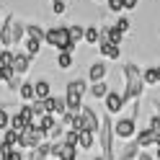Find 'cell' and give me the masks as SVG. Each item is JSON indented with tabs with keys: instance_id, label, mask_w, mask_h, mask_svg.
Here are the masks:
<instances>
[{
	"instance_id": "obj_16",
	"label": "cell",
	"mask_w": 160,
	"mask_h": 160,
	"mask_svg": "<svg viewBox=\"0 0 160 160\" xmlns=\"http://www.w3.org/2000/svg\"><path fill=\"white\" fill-rule=\"evenodd\" d=\"M103 36L108 39V42H114V44H122V36H124V31L119 26H108L106 31H103Z\"/></svg>"
},
{
	"instance_id": "obj_5",
	"label": "cell",
	"mask_w": 160,
	"mask_h": 160,
	"mask_svg": "<svg viewBox=\"0 0 160 160\" xmlns=\"http://www.w3.org/2000/svg\"><path fill=\"white\" fill-rule=\"evenodd\" d=\"M47 132L44 129H39L36 124H28L23 132H21V145L18 147H28V150H36L39 145H42V137H44Z\"/></svg>"
},
{
	"instance_id": "obj_22",
	"label": "cell",
	"mask_w": 160,
	"mask_h": 160,
	"mask_svg": "<svg viewBox=\"0 0 160 160\" xmlns=\"http://www.w3.org/2000/svg\"><path fill=\"white\" fill-rule=\"evenodd\" d=\"M137 152H139V142L134 139V142H129V145H127V150H124L122 160H134V158H137Z\"/></svg>"
},
{
	"instance_id": "obj_33",
	"label": "cell",
	"mask_w": 160,
	"mask_h": 160,
	"mask_svg": "<svg viewBox=\"0 0 160 160\" xmlns=\"http://www.w3.org/2000/svg\"><path fill=\"white\" fill-rule=\"evenodd\" d=\"M108 3V8H111L114 13H119V11H124V0H106Z\"/></svg>"
},
{
	"instance_id": "obj_36",
	"label": "cell",
	"mask_w": 160,
	"mask_h": 160,
	"mask_svg": "<svg viewBox=\"0 0 160 160\" xmlns=\"http://www.w3.org/2000/svg\"><path fill=\"white\" fill-rule=\"evenodd\" d=\"M3 160H23V158H21V152H18V150H11L8 155H3Z\"/></svg>"
},
{
	"instance_id": "obj_40",
	"label": "cell",
	"mask_w": 160,
	"mask_h": 160,
	"mask_svg": "<svg viewBox=\"0 0 160 160\" xmlns=\"http://www.w3.org/2000/svg\"><path fill=\"white\" fill-rule=\"evenodd\" d=\"M139 160H152V158H150L147 152H142V155H139Z\"/></svg>"
},
{
	"instance_id": "obj_46",
	"label": "cell",
	"mask_w": 160,
	"mask_h": 160,
	"mask_svg": "<svg viewBox=\"0 0 160 160\" xmlns=\"http://www.w3.org/2000/svg\"><path fill=\"white\" fill-rule=\"evenodd\" d=\"M0 57H3V49H0Z\"/></svg>"
},
{
	"instance_id": "obj_1",
	"label": "cell",
	"mask_w": 160,
	"mask_h": 160,
	"mask_svg": "<svg viewBox=\"0 0 160 160\" xmlns=\"http://www.w3.org/2000/svg\"><path fill=\"white\" fill-rule=\"evenodd\" d=\"M145 88V75L139 72L134 62L124 65V101H137Z\"/></svg>"
},
{
	"instance_id": "obj_31",
	"label": "cell",
	"mask_w": 160,
	"mask_h": 160,
	"mask_svg": "<svg viewBox=\"0 0 160 160\" xmlns=\"http://www.w3.org/2000/svg\"><path fill=\"white\" fill-rule=\"evenodd\" d=\"M8 127H11V114L5 108H0V129H8Z\"/></svg>"
},
{
	"instance_id": "obj_38",
	"label": "cell",
	"mask_w": 160,
	"mask_h": 160,
	"mask_svg": "<svg viewBox=\"0 0 160 160\" xmlns=\"http://www.w3.org/2000/svg\"><path fill=\"white\" fill-rule=\"evenodd\" d=\"M124 8H127V11H134V8H137V0H124Z\"/></svg>"
},
{
	"instance_id": "obj_44",
	"label": "cell",
	"mask_w": 160,
	"mask_h": 160,
	"mask_svg": "<svg viewBox=\"0 0 160 160\" xmlns=\"http://www.w3.org/2000/svg\"><path fill=\"white\" fill-rule=\"evenodd\" d=\"M158 114H160V103H158Z\"/></svg>"
},
{
	"instance_id": "obj_45",
	"label": "cell",
	"mask_w": 160,
	"mask_h": 160,
	"mask_svg": "<svg viewBox=\"0 0 160 160\" xmlns=\"http://www.w3.org/2000/svg\"><path fill=\"white\" fill-rule=\"evenodd\" d=\"M96 160H106V158H96Z\"/></svg>"
},
{
	"instance_id": "obj_20",
	"label": "cell",
	"mask_w": 160,
	"mask_h": 160,
	"mask_svg": "<svg viewBox=\"0 0 160 160\" xmlns=\"http://www.w3.org/2000/svg\"><path fill=\"white\" fill-rule=\"evenodd\" d=\"M34 85H36V98H49L52 96V88H49L47 80H39V83H34Z\"/></svg>"
},
{
	"instance_id": "obj_9",
	"label": "cell",
	"mask_w": 160,
	"mask_h": 160,
	"mask_svg": "<svg viewBox=\"0 0 160 160\" xmlns=\"http://www.w3.org/2000/svg\"><path fill=\"white\" fill-rule=\"evenodd\" d=\"M124 93H114V91H108L106 96V108H108V114H116V111H122L124 108Z\"/></svg>"
},
{
	"instance_id": "obj_2",
	"label": "cell",
	"mask_w": 160,
	"mask_h": 160,
	"mask_svg": "<svg viewBox=\"0 0 160 160\" xmlns=\"http://www.w3.org/2000/svg\"><path fill=\"white\" fill-rule=\"evenodd\" d=\"M44 42L52 44L54 49H59V52H72L75 49V42L72 36H70V28H49V31L44 34Z\"/></svg>"
},
{
	"instance_id": "obj_35",
	"label": "cell",
	"mask_w": 160,
	"mask_h": 160,
	"mask_svg": "<svg viewBox=\"0 0 160 160\" xmlns=\"http://www.w3.org/2000/svg\"><path fill=\"white\" fill-rule=\"evenodd\" d=\"M47 134H49V137H52V139H57L59 134H62V127H59V124H54V127H52V129H49V132H47Z\"/></svg>"
},
{
	"instance_id": "obj_39",
	"label": "cell",
	"mask_w": 160,
	"mask_h": 160,
	"mask_svg": "<svg viewBox=\"0 0 160 160\" xmlns=\"http://www.w3.org/2000/svg\"><path fill=\"white\" fill-rule=\"evenodd\" d=\"M0 80H5V67L0 65Z\"/></svg>"
},
{
	"instance_id": "obj_42",
	"label": "cell",
	"mask_w": 160,
	"mask_h": 160,
	"mask_svg": "<svg viewBox=\"0 0 160 160\" xmlns=\"http://www.w3.org/2000/svg\"><path fill=\"white\" fill-rule=\"evenodd\" d=\"M158 160H160V147H158Z\"/></svg>"
},
{
	"instance_id": "obj_27",
	"label": "cell",
	"mask_w": 160,
	"mask_h": 160,
	"mask_svg": "<svg viewBox=\"0 0 160 160\" xmlns=\"http://www.w3.org/2000/svg\"><path fill=\"white\" fill-rule=\"evenodd\" d=\"M21 114H23V119H26L28 124H36V111H34V106H23Z\"/></svg>"
},
{
	"instance_id": "obj_26",
	"label": "cell",
	"mask_w": 160,
	"mask_h": 160,
	"mask_svg": "<svg viewBox=\"0 0 160 160\" xmlns=\"http://www.w3.org/2000/svg\"><path fill=\"white\" fill-rule=\"evenodd\" d=\"M70 36H72V42L78 44L80 39H85V28H83V26H78V23H75V26H70Z\"/></svg>"
},
{
	"instance_id": "obj_37",
	"label": "cell",
	"mask_w": 160,
	"mask_h": 160,
	"mask_svg": "<svg viewBox=\"0 0 160 160\" xmlns=\"http://www.w3.org/2000/svg\"><path fill=\"white\" fill-rule=\"evenodd\" d=\"M52 8H54V13L59 16V13H65V8H67V5H65V0H59V3H52Z\"/></svg>"
},
{
	"instance_id": "obj_13",
	"label": "cell",
	"mask_w": 160,
	"mask_h": 160,
	"mask_svg": "<svg viewBox=\"0 0 160 160\" xmlns=\"http://www.w3.org/2000/svg\"><path fill=\"white\" fill-rule=\"evenodd\" d=\"M18 93H21L23 101H34V98H36V85H34V83H21Z\"/></svg>"
},
{
	"instance_id": "obj_24",
	"label": "cell",
	"mask_w": 160,
	"mask_h": 160,
	"mask_svg": "<svg viewBox=\"0 0 160 160\" xmlns=\"http://www.w3.org/2000/svg\"><path fill=\"white\" fill-rule=\"evenodd\" d=\"M42 42H44V39L28 36V42H26V49H28V54H39V49H42Z\"/></svg>"
},
{
	"instance_id": "obj_23",
	"label": "cell",
	"mask_w": 160,
	"mask_h": 160,
	"mask_svg": "<svg viewBox=\"0 0 160 160\" xmlns=\"http://www.w3.org/2000/svg\"><path fill=\"white\" fill-rule=\"evenodd\" d=\"M36 127H39V129H44V132H49V129L54 127V114H49V111H47L42 119H39V124H36Z\"/></svg>"
},
{
	"instance_id": "obj_14",
	"label": "cell",
	"mask_w": 160,
	"mask_h": 160,
	"mask_svg": "<svg viewBox=\"0 0 160 160\" xmlns=\"http://www.w3.org/2000/svg\"><path fill=\"white\" fill-rule=\"evenodd\" d=\"M59 160H75V145H67V142H59Z\"/></svg>"
},
{
	"instance_id": "obj_28",
	"label": "cell",
	"mask_w": 160,
	"mask_h": 160,
	"mask_svg": "<svg viewBox=\"0 0 160 160\" xmlns=\"http://www.w3.org/2000/svg\"><path fill=\"white\" fill-rule=\"evenodd\" d=\"M145 83L147 85H158V67H150L145 72Z\"/></svg>"
},
{
	"instance_id": "obj_25",
	"label": "cell",
	"mask_w": 160,
	"mask_h": 160,
	"mask_svg": "<svg viewBox=\"0 0 160 160\" xmlns=\"http://www.w3.org/2000/svg\"><path fill=\"white\" fill-rule=\"evenodd\" d=\"M85 42H88V44L101 42V34H98V28H96V26H88V28H85Z\"/></svg>"
},
{
	"instance_id": "obj_19",
	"label": "cell",
	"mask_w": 160,
	"mask_h": 160,
	"mask_svg": "<svg viewBox=\"0 0 160 160\" xmlns=\"http://www.w3.org/2000/svg\"><path fill=\"white\" fill-rule=\"evenodd\" d=\"M57 67H59V70H70V67H72V52H59Z\"/></svg>"
},
{
	"instance_id": "obj_17",
	"label": "cell",
	"mask_w": 160,
	"mask_h": 160,
	"mask_svg": "<svg viewBox=\"0 0 160 160\" xmlns=\"http://www.w3.org/2000/svg\"><path fill=\"white\" fill-rule=\"evenodd\" d=\"M91 96H93V98H106V96H108V85L103 83V80L93 83V85H91Z\"/></svg>"
},
{
	"instance_id": "obj_47",
	"label": "cell",
	"mask_w": 160,
	"mask_h": 160,
	"mask_svg": "<svg viewBox=\"0 0 160 160\" xmlns=\"http://www.w3.org/2000/svg\"><path fill=\"white\" fill-rule=\"evenodd\" d=\"M52 3H59V0H52Z\"/></svg>"
},
{
	"instance_id": "obj_43",
	"label": "cell",
	"mask_w": 160,
	"mask_h": 160,
	"mask_svg": "<svg viewBox=\"0 0 160 160\" xmlns=\"http://www.w3.org/2000/svg\"><path fill=\"white\" fill-rule=\"evenodd\" d=\"M158 147H160V137H158Z\"/></svg>"
},
{
	"instance_id": "obj_32",
	"label": "cell",
	"mask_w": 160,
	"mask_h": 160,
	"mask_svg": "<svg viewBox=\"0 0 160 160\" xmlns=\"http://www.w3.org/2000/svg\"><path fill=\"white\" fill-rule=\"evenodd\" d=\"M26 34H28V36H36V39H44V34H47V31H42V28L34 23V26H28V28H26Z\"/></svg>"
},
{
	"instance_id": "obj_7",
	"label": "cell",
	"mask_w": 160,
	"mask_h": 160,
	"mask_svg": "<svg viewBox=\"0 0 160 160\" xmlns=\"http://www.w3.org/2000/svg\"><path fill=\"white\" fill-rule=\"evenodd\" d=\"M134 129H137V119L132 116V119H122V122H116L114 132H116V137L129 139V137H134Z\"/></svg>"
},
{
	"instance_id": "obj_41",
	"label": "cell",
	"mask_w": 160,
	"mask_h": 160,
	"mask_svg": "<svg viewBox=\"0 0 160 160\" xmlns=\"http://www.w3.org/2000/svg\"><path fill=\"white\" fill-rule=\"evenodd\" d=\"M158 83H160V65H158Z\"/></svg>"
},
{
	"instance_id": "obj_12",
	"label": "cell",
	"mask_w": 160,
	"mask_h": 160,
	"mask_svg": "<svg viewBox=\"0 0 160 160\" xmlns=\"http://www.w3.org/2000/svg\"><path fill=\"white\" fill-rule=\"evenodd\" d=\"M96 142V132H91V129H80V139H78V147L80 150H91Z\"/></svg>"
},
{
	"instance_id": "obj_11",
	"label": "cell",
	"mask_w": 160,
	"mask_h": 160,
	"mask_svg": "<svg viewBox=\"0 0 160 160\" xmlns=\"http://www.w3.org/2000/svg\"><path fill=\"white\" fill-rule=\"evenodd\" d=\"M137 142H139V147H147V145H158V134L152 132V127L142 129V132L137 134Z\"/></svg>"
},
{
	"instance_id": "obj_30",
	"label": "cell",
	"mask_w": 160,
	"mask_h": 160,
	"mask_svg": "<svg viewBox=\"0 0 160 160\" xmlns=\"http://www.w3.org/2000/svg\"><path fill=\"white\" fill-rule=\"evenodd\" d=\"M13 59H16L13 52H3V57H0V65H3V67H13Z\"/></svg>"
},
{
	"instance_id": "obj_34",
	"label": "cell",
	"mask_w": 160,
	"mask_h": 160,
	"mask_svg": "<svg viewBox=\"0 0 160 160\" xmlns=\"http://www.w3.org/2000/svg\"><path fill=\"white\" fill-rule=\"evenodd\" d=\"M116 26L122 28V31H129V26H132V21H129V18H119V21H116Z\"/></svg>"
},
{
	"instance_id": "obj_21",
	"label": "cell",
	"mask_w": 160,
	"mask_h": 160,
	"mask_svg": "<svg viewBox=\"0 0 160 160\" xmlns=\"http://www.w3.org/2000/svg\"><path fill=\"white\" fill-rule=\"evenodd\" d=\"M11 127H13V129H18V132H23V129L28 127V122L23 119V114L18 111V114H13V116H11Z\"/></svg>"
},
{
	"instance_id": "obj_29",
	"label": "cell",
	"mask_w": 160,
	"mask_h": 160,
	"mask_svg": "<svg viewBox=\"0 0 160 160\" xmlns=\"http://www.w3.org/2000/svg\"><path fill=\"white\" fill-rule=\"evenodd\" d=\"M78 139H80V129H67L65 142H67V145H78Z\"/></svg>"
},
{
	"instance_id": "obj_4",
	"label": "cell",
	"mask_w": 160,
	"mask_h": 160,
	"mask_svg": "<svg viewBox=\"0 0 160 160\" xmlns=\"http://www.w3.org/2000/svg\"><path fill=\"white\" fill-rule=\"evenodd\" d=\"M21 34H23V26L13 21V16H8V21L0 26V42H3L5 47H13L21 42Z\"/></svg>"
},
{
	"instance_id": "obj_10",
	"label": "cell",
	"mask_w": 160,
	"mask_h": 160,
	"mask_svg": "<svg viewBox=\"0 0 160 160\" xmlns=\"http://www.w3.org/2000/svg\"><path fill=\"white\" fill-rule=\"evenodd\" d=\"M101 52H103V57H108V59H119L122 49H119V44H114V42H108L106 36H101Z\"/></svg>"
},
{
	"instance_id": "obj_8",
	"label": "cell",
	"mask_w": 160,
	"mask_h": 160,
	"mask_svg": "<svg viewBox=\"0 0 160 160\" xmlns=\"http://www.w3.org/2000/svg\"><path fill=\"white\" fill-rule=\"evenodd\" d=\"M47 111H49V114H54V116H62V114H67V98L49 96V98H47Z\"/></svg>"
},
{
	"instance_id": "obj_15",
	"label": "cell",
	"mask_w": 160,
	"mask_h": 160,
	"mask_svg": "<svg viewBox=\"0 0 160 160\" xmlns=\"http://www.w3.org/2000/svg\"><path fill=\"white\" fill-rule=\"evenodd\" d=\"M88 78H91L93 83H98V80H103V78H106V65H101V62L91 65V72H88Z\"/></svg>"
},
{
	"instance_id": "obj_6",
	"label": "cell",
	"mask_w": 160,
	"mask_h": 160,
	"mask_svg": "<svg viewBox=\"0 0 160 160\" xmlns=\"http://www.w3.org/2000/svg\"><path fill=\"white\" fill-rule=\"evenodd\" d=\"M80 119H83V129H91V132L101 129V119L96 116V111H93L91 106H83V111H80Z\"/></svg>"
},
{
	"instance_id": "obj_18",
	"label": "cell",
	"mask_w": 160,
	"mask_h": 160,
	"mask_svg": "<svg viewBox=\"0 0 160 160\" xmlns=\"http://www.w3.org/2000/svg\"><path fill=\"white\" fill-rule=\"evenodd\" d=\"M13 70L18 75H23L26 70H28V57L26 54H16V59H13Z\"/></svg>"
},
{
	"instance_id": "obj_3",
	"label": "cell",
	"mask_w": 160,
	"mask_h": 160,
	"mask_svg": "<svg viewBox=\"0 0 160 160\" xmlns=\"http://www.w3.org/2000/svg\"><path fill=\"white\" fill-rule=\"evenodd\" d=\"M98 139H101V147H103V158L106 160H114V124H111V119H108V116L101 119Z\"/></svg>"
}]
</instances>
